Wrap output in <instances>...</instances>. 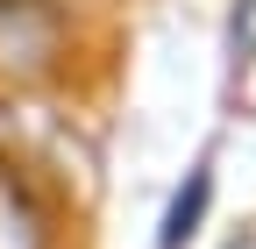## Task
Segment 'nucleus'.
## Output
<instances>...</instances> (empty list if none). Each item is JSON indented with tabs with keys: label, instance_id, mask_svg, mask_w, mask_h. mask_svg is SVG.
Masks as SVG:
<instances>
[{
	"label": "nucleus",
	"instance_id": "f03ea898",
	"mask_svg": "<svg viewBox=\"0 0 256 249\" xmlns=\"http://www.w3.org/2000/svg\"><path fill=\"white\" fill-rule=\"evenodd\" d=\"M206 192H214V178H206V171H192V185L178 192L171 221H164V249H185V242H192V228H200V206H206Z\"/></svg>",
	"mask_w": 256,
	"mask_h": 249
},
{
	"label": "nucleus",
	"instance_id": "f257e3e1",
	"mask_svg": "<svg viewBox=\"0 0 256 249\" xmlns=\"http://www.w3.org/2000/svg\"><path fill=\"white\" fill-rule=\"evenodd\" d=\"M0 249H43V214L14 178H0Z\"/></svg>",
	"mask_w": 256,
	"mask_h": 249
}]
</instances>
